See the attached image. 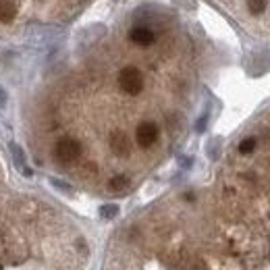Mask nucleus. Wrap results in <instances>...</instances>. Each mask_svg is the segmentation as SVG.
Here are the masks:
<instances>
[{"instance_id": "20e7f679", "label": "nucleus", "mask_w": 270, "mask_h": 270, "mask_svg": "<svg viewBox=\"0 0 270 270\" xmlns=\"http://www.w3.org/2000/svg\"><path fill=\"white\" fill-rule=\"evenodd\" d=\"M117 212H119L117 206H104V208H102V214H104V216H115Z\"/></svg>"}, {"instance_id": "f257e3e1", "label": "nucleus", "mask_w": 270, "mask_h": 270, "mask_svg": "<svg viewBox=\"0 0 270 270\" xmlns=\"http://www.w3.org/2000/svg\"><path fill=\"white\" fill-rule=\"evenodd\" d=\"M160 139V127L154 123V121H141L137 127H135V143L141 148V150H150L158 143Z\"/></svg>"}, {"instance_id": "f03ea898", "label": "nucleus", "mask_w": 270, "mask_h": 270, "mask_svg": "<svg viewBox=\"0 0 270 270\" xmlns=\"http://www.w3.org/2000/svg\"><path fill=\"white\" fill-rule=\"evenodd\" d=\"M131 185V179L127 175H115L111 181H108V191L113 193H125Z\"/></svg>"}, {"instance_id": "7ed1b4c3", "label": "nucleus", "mask_w": 270, "mask_h": 270, "mask_svg": "<svg viewBox=\"0 0 270 270\" xmlns=\"http://www.w3.org/2000/svg\"><path fill=\"white\" fill-rule=\"evenodd\" d=\"M256 146H258V141H256V137H245V139H241L239 141V154H251L254 150H256Z\"/></svg>"}]
</instances>
